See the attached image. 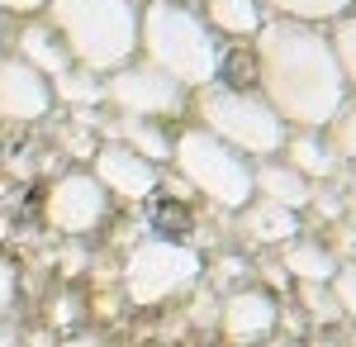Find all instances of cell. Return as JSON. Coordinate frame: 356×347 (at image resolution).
<instances>
[{
	"label": "cell",
	"mask_w": 356,
	"mask_h": 347,
	"mask_svg": "<svg viewBox=\"0 0 356 347\" xmlns=\"http://www.w3.org/2000/svg\"><path fill=\"white\" fill-rule=\"evenodd\" d=\"M0 33H5V15H0Z\"/></svg>",
	"instance_id": "1f68e13d"
},
{
	"label": "cell",
	"mask_w": 356,
	"mask_h": 347,
	"mask_svg": "<svg viewBox=\"0 0 356 347\" xmlns=\"http://www.w3.org/2000/svg\"><path fill=\"white\" fill-rule=\"evenodd\" d=\"M90 176L105 186V195H119V200H147L152 190H157V167L147 157H138L134 148H124V143H114L105 138L95 153H90Z\"/></svg>",
	"instance_id": "30bf717a"
},
{
	"label": "cell",
	"mask_w": 356,
	"mask_h": 347,
	"mask_svg": "<svg viewBox=\"0 0 356 347\" xmlns=\"http://www.w3.org/2000/svg\"><path fill=\"white\" fill-rule=\"evenodd\" d=\"M48 29L62 38L67 57L86 72H114L138 57L143 0H48Z\"/></svg>",
	"instance_id": "3957f363"
},
{
	"label": "cell",
	"mask_w": 356,
	"mask_h": 347,
	"mask_svg": "<svg viewBox=\"0 0 356 347\" xmlns=\"http://www.w3.org/2000/svg\"><path fill=\"white\" fill-rule=\"evenodd\" d=\"M43 214H48V224H53L57 233L81 238V233L105 224L110 195H105V186L90 171H62L53 186H48V195H43Z\"/></svg>",
	"instance_id": "ba28073f"
},
{
	"label": "cell",
	"mask_w": 356,
	"mask_h": 347,
	"mask_svg": "<svg viewBox=\"0 0 356 347\" xmlns=\"http://www.w3.org/2000/svg\"><path fill=\"white\" fill-rule=\"evenodd\" d=\"M200 252L191 242H171V238H143L124 262V291L134 304H162L171 295L191 291L200 281Z\"/></svg>",
	"instance_id": "8992f818"
},
{
	"label": "cell",
	"mask_w": 356,
	"mask_h": 347,
	"mask_svg": "<svg viewBox=\"0 0 356 347\" xmlns=\"http://www.w3.org/2000/svg\"><path fill=\"white\" fill-rule=\"evenodd\" d=\"M0 347H19L15 343V328H5V323H0Z\"/></svg>",
	"instance_id": "4dcf8cb0"
},
{
	"label": "cell",
	"mask_w": 356,
	"mask_h": 347,
	"mask_svg": "<svg viewBox=\"0 0 356 347\" xmlns=\"http://www.w3.org/2000/svg\"><path fill=\"white\" fill-rule=\"evenodd\" d=\"M100 134L114 138V143H124V148H134L138 157H147L152 167L171 157V138H166V129L157 119H134V114H124V119H100Z\"/></svg>",
	"instance_id": "4fadbf2b"
},
{
	"label": "cell",
	"mask_w": 356,
	"mask_h": 347,
	"mask_svg": "<svg viewBox=\"0 0 356 347\" xmlns=\"http://www.w3.org/2000/svg\"><path fill=\"white\" fill-rule=\"evenodd\" d=\"M204 10V24L214 29L219 38H252L261 20H266V10L257 5V0H200Z\"/></svg>",
	"instance_id": "e0dca14e"
},
{
	"label": "cell",
	"mask_w": 356,
	"mask_h": 347,
	"mask_svg": "<svg viewBox=\"0 0 356 347\" xmlns=\"http://www.w3.org/2000/svg\"><path fill=\"white\" fill-rule=\"evenodd\" d=\"M257 43V81L261 100L280 114L285 129H328L332 114L352 100L347 81L337 72L332 43L318 24L300 20H261L252 33Z\"/></svg>",
	"instance_id": "6da1fadb"
},
{
	"label": "cell",
	"mask_w": 356,
	"mask_h": 347,
	"mask_svg": "<svg viewBox=\"0 0 356 347\" xmlns=\"http://www.w3.org/2000/svg\"><path fill=\"white\" fill-rule=\"evenodd\" d=\"M309 190L314 186L304 181L290 162H275V157L252 162V195H257V200H271V205H285V210L300 214L304 205H309Z\"/></svg>",
	"instance_id": "7c38bea8"
},
{
	"label": "cell",
	"mask_w": 356,
	"mask_h": 347,
	"mask_svg": "<svg viewBox=\"0 0 356 347\" xmlns=\"http://www.w3.org/2000/svg\"><path fill=\"white\" fill-rule=\"evenodd\" d=\"M62 347H105V343H100L95 333H76V338H67Z\"/></svg>",
	"instance_id": "83f0119b"
},
{
	"label": "cell",
	"mask_w": 356,
	"mask_h": 347,
	"mask_svg": "<svg viewBox=\"0 0 356 347\" xmlns=\"http://www.w3.org/2000/svg\"><path fill=\"white\" fill-rule=\"evenodd\" d=\"M261 271H266V281H271V286H285V267H275V262H271V267H261Z\"/></svg>",
	"instance_id": "f1b7e54d"
},
{
	"label": "cell",
	"mask_w": 356,
	"mask_h": 347,
	"mask_svg": "<svg viewBox=\"0 0 356 347\" xmlns=\"http://www.w3.org/2000/svg\"><path fill=\"white\" fill-rule=\"evenodd\" d=\"M300 304H304V314H309L314 323H332V319H342V309H337V300H332L328 286L300 281Z\"/></svg>",
	"instance_id": "603a6c76"
},
{
	"label": "cell",
	"mask_w": 356,
	"mask_h": 347,
	"mask_svg": "<svg viewBox=\"0 0 356 347\" xmlns=\"http://www.w3.org/2000/svg\"><path fill=\"white\" fill-rule=\"evenodd\" d=\"M53 109V86L19 53H0V124H33Z\"/></svg>",
	"instance_id": "9c48e42d"
},
{
	"label": "cell",
	"mask_w": 356,
	"mask_h": 347,
	"mask_svg": "<svg viewBox=\"0 0 356 347\" xmlns=\"http://www.w3.org/2000/svg\"><path fill=\"white\" fill-rule=\"evenodd\" d=\"M238 214H243V233L257 242H290L300 233V214L285 205H271V200H257V195Z\"/></svg>",
	"instance_id": "2e32d148"
},
{
	"label": "cell",
	"mask_w": 356,
	"mask_h": 347,
	"mask_svg": "<svg viewBox=\"0 0 356 347\" xmlns=\"http://www.w3.org/2000/svg\"><path fill=\"white\" fill-rule=\"evenodd\" d=\"M15 53L24 57L29 67H38L43 77L53 81V77H62L67 67H76L72 57H67V48H62V38H57L53 29H48V20H33V24L15 38Z\"/></svg>",
	"instance_id": "9a60e30c"
},
{
	"label": "cell",
	"mask_w": 356,
	"mask_h": 347,
	"mask_svg": "<svg viewBox=\"0 0 356 347\" xmlns=\"http://www.w3.org/2000/svg\"><path fill=\"white\" fill-rule=\"evenodd\" d=\"M328 43H332V57H337V72L347 81V91H356V10L332 20Z\"/></svg>",
	"instance_id": "44dd1931"
},
{
	"label": "cell",
	"mask_w": 356,
	"mask_h": 347,
	"mask_svg": "<svg viewBox=\"0 0 356 347\" xmlns=\"http://www.w3.org/2000/svg\"><path fill=\"white\" fill-rule=\"evenodd\" d=\"M15 295H19V276H15V262L0 257V319L15 309Z\"/></svg>",
	"instance_id": "d4e9b609"
},
{
	"label": "cell",
	"mask_w": 356,
	"mask_h": 347,
	"mask_svg": "<svg viewBox=\"0 0 356 347\" xmlns=\"http://www.w3.org/2000/svg\"><path fill=\"white\" fill-rule=\"evenodd\" d=\"M43 5H48V0H0V15H43Z\"/></svg>",
	"instance_id": "484cf974"
},
{
	"label": "cell",
	"mask_w": 356,
	"mask_h": 347,
	"mask_svg": "<svg viewBox=\"0 0 356 347\" xmlns=\"http://www.w3.org/2000/svg\"><path fill=\"white\" fill-rule=\"evenodd\" d=\"M62 262H67V267L76 271V267H86V252H81V247H72V252H67V257H62Z\"/></svg>",
	"instance_id": "f546056e"
},
{
	"label": "cell",
	"mask_w": 356,
	"mask_h": 347,
	"mask_svg": "<svg viewBox=\"0 0 356 347\" xmlns=\"http://www.w3.org/2000/svg\"><path fill=\"white\" fill-rule=\"evenodd\" d=\"M261 10H271L275 20H300V24H332L337 15L356 10V0H257Z\"/></svg>",
	"instance_id": "d6986e66"
},
{
	"label": "cell",
	"mask_w": 356,
	"mask_h": 347,
	"mask_svg": "<svg viewBox=\"0 0 356 347\" xmlns=\"http://www.w3.org/2000/svg\"><path fill=\"white\" fill-rule=\"evenodd\" d=\"M171 162H176L181 181L200 190L204 200H214L219 210H243L252 200V157L219 143L214 134H204L200 124L171 138Z\"/></svg>",
	"instance_id": "5b68a950"
},
{
	"label": "cell",
	"mask_w": 356,
	"mask_h": 347,
	"mask_svg": "<svg viewBox=\"0 0 356 347\" xmlns=\"http://www.w3.org/2000/svg\"><path fill=\"white\" fill-rule=\"evenodd\" d=\"M105 100L134 119H176L186 109V86L157 72L152 62L134 57V62L105 72Z\"/></svg>",
	"instance_id": "52a82bcc"
},
{
	"label": "cell",
	"mask_w": 356,
	"mask_h": 347,
	"mask_svg": "<svg viewBox=\"0 0 356 347\" xmlns=\"http://www.w3.org/2000/svg\"><path fill=\"white\" fill-rule=\"evenodd\" d=\"M138 53H143V62H152L171 81H181L186 91L191 86L200 91V86L219 81V67H223L219 33L204 24V15L191 0H143Z\"/></svg>",
	"instance_id": "7a4b0ae2"
},
{
	"label": "cell",
	"mask_w": 356,
	"mask_h": 347,
	"mask_svg": "<svg viewBox=\"0 0 356 347\" xmlns=\"http://www.w3.org/2000/svg\"><path fill=\"white\" fill-rule=\"evenodd\" d=\"M48 86H53V95L62 105H76V109L105 100V77H100V72H86V67H67V72L53 77Z\"/></svg>",
	"instance_id": "ffe728a7"
},
{
	"label": "cell",
	"mask_w": 356,
	"mask_h": 347,
	"mask_svg": "<svg viewBox=\"0 0 356 347\" xmlns=\"http://www.w3.org/2000/svg\"><path fill=\"white\" fill-rule=\"evenodd\" d=\"M285 276H300V281H314V286H328L332 271H337V257H332L323 242H304L290 238L285 242V257H280Z\"/></svg>",
	"instance_id": "ac0fdd59"
},
{
	"label": "cell",
	"mask_w": 356,
	"mask_h": 347,
	"mask_svg": "<svg viewBox=\"0 0 356 347\" xmlns=\"http://www.w3.org/2000/svg\"><path fill=\"white\" fill-rule=\"evenodd\" d=\"M328 291H332V300H337V309H342V314H356V262H352V267H337V271H332Z\"/></svg>",
	"instance_id": "cb8c5ba5"
},
{
	"label": "cell",
	"mask_w": 356,
	"mask_h": 347,
	"mask_svg": "<svg viewBox=\"0 0 356 347\" xmlns=\"http://www.w3.org/2000/svg\"><path fill=\"white\" fill-rule=\"evenodd\" d=\"M328 143H332V153H337V162H347L352 176H356V100H347V105L332 114Z\"/></svg>",
	"instance_id": "7402d4cb"
},
{
	"label": "cell",
	"mask_w": 356,
	"mask_h": 347,
	"mask_svg": "<svg viewBox=\"0 0 356 347\" xmlns=\"http://www.w3.org/2000/svg\"><path fill=\"white\" fill-rule=\"evenodd\" d=\"M243 271H247V262H238V257H223V262H219L223 281H233V276H243Z\"/></svg>",
	"instance_id": "4316f807"
},
{
	"label": "cell",
	"mask_w": 356,
	"mask_h": 347,
	"mask_svg": "<svg viewBox=\"0 0 356 347\" xmlns=\"http://www.w3.org/2000/svg\"><path fill=\"white\" fill-rule=\"evenodd\" d=\"M280 323V309H275V300L266 291H233L228 300L219 304V328L228 343H261V338H271V328Z\"/></svg>",
	"instance_id": "8fae6325"
},
{
	"label": "cell",
	"mask_w": 356,
	"mask_h": 347,
	"mask_svg": "<svg viewBox=\"0 0 356 347\" xmlns=\"http://www.w3.org/2000/svg\"><path fill=\"white\" fill-rule=\"evenodd\" d=\"M195 119H200L204 134H214L219 143L238 148V153L252 157V162L275 157L280 143H285V134H290V129L280 124V114H275L257 91H238V86H219V81L200 86V95H195Z\"/></svg>",
	"instance_id": "277c9868"
},
{
	"label": "cell",
	"mask_w": 356,
	"mask_h": 347,
	"mask_svg": "<svg viewBox=\"0 0 356 347\" xmlns=\"http://www.w3.org/2000/svg\"><path fill=\"white\" fill-rule=\"evenodd\" d=\"M280 153H285V162L300 171L304 181H328L332 171L342 167L337 153H332V143H328V138H318L314 129H295V134H285Z\"/></svg>",
	"instance_id": "5bb4252c"
}]
</instances>
